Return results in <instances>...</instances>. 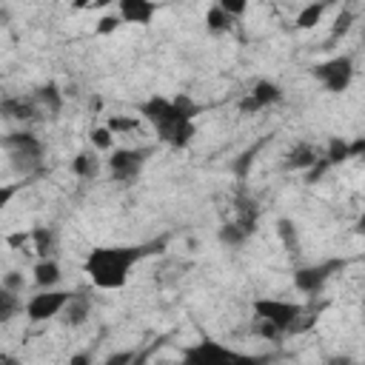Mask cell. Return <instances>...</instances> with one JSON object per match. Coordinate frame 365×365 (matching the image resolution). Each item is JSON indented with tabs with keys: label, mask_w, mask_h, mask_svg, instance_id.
Here are the masks:
<instances>
[{
	"label": "cell",
	"mask_w": 365,
	"mask_h": 365,
	"mask_svg": "<svg viewBox=\"0 0 365 365\" xmlns=\"http://www.w3.org/2000/svg\"><path fill=\"white\" fill-rule=\"evenodd\" d=\"M29 240L34 242V251L40 259H54V251H57V231L54 228L37 225L29 231Z\"/></svg>",
	"instance_id": "obj_19"
},
{
	"label": "cell",
	"mask_w": 365,
	"mask_h": 365,
	"mask_svg": "<svg viewBox=\"0 0 365 365\" xmlns=\"http://www.w3.org/2000/svg\"><path fill=\"white\" fill-rule=\"evenodd\" d=\"M0 365H23L14 354H0Z\"/></svg>",
	"instance_id": "obj_37"
},
{
	"label": "cell",
	"mask_w": 365,
	"mask_h": 365,
	"mask_svg": "<svg viewBox=\"0 0 365 365\" xmlns=\"http://www.w3.org/2000/svg\"><path fill=\"white\" fill-rule=\"evenodd\" d=\"M137 114L154 128L160 143L171 148H185L197 134L194 120L200 114V106L185 94H177V97L151 94L137 103Z\"/></svg>",
	"instance_id": "obj_1"
},
{
	"label": "cell",
	"mask_w": 365,
	"mask_h": 365,
	"mask_svg": "<svg viewBox=\"0 0 365 365\" xmlns=\"http://www.w3.org/2000/svg\"><path fill=\"white\" fill-rule=\"evenodd\" d=\"M356 20V14L351 11V9H342L339 14H336V20H334V37H342V34H348V29H351V23Z\"/></svg>",
	"instance_id": "obj_27"
},
{
	"label": "cell",
	"mask_w": 365,
	"mask_h": 365,
	"mask_svg": "<svg viewBox=\"0 0 365 365\" xmlns=\"http://www.w3.org/2000/svg\"><path fill=\"white\" fill-rule=\"evenodd\" d=\"M362 151H365V140H362V137H359V140H354V143H348L345 137H328L325 151H322V160L334 168V165H342V163H348V160L359 157Z\"/></svg>",
	"instance_id": "obj_13"
},
{
	"label": "cell",
	"mask_w": 365,
	"mask_h": 365,
	"mask_svg": "<svg viewBox=\"0 0 365 365\" xmlns=\"http://www.w3.org/2000/svg\"><path fill=\"white\" fill-rule=\"evenodd\" d=\"M63 322L68 325V328H80L88 317H91V299L88 297H83V294H71V299L66 302V308H63Z\"/></svg>",
	"instance_id": "obj_17"
},
{
	"label": "cell",
	"mask_w": 365,
	"mask_h": 365,
	"mask_svg": "<svg viewBox=\"0 0 365 365\" xmlns=\"http://www.w3.org/2000/svg\"><path fill=\"white\" fill-rule=\"evenodd\" d=\"M31 97H34V103L40 106V111H43V114L57 117V114H60V108H63V91H60V86H57V83H43V86H37Z\"/></svg>",
	"instance_id": "obj_16"
},
{
	"label": "cell",
	"mask_w": 365,
	"mask_h": 365,
	"mask_svg": "<svg viewBox=\"0 0 365 365\" xmlns=\"http://www.w3.org/2000/svg\"><path fill=\"white\" fill-rule=\"evenodd\" d=\"M157 11H160V3H151V0H120L114 6V14L123 23H137V26H148Z\"/></svg>",
	"instance_id": "obj_12"
},
{
	"label": "cell",
	"mask_w": 365,
	"mask_h": 365,
	"mask_svg": "<svg viewBox=\"0 0 365 365\" xmlns=\"http://www.w3.org/2000/svg\"><path fill=\"white\" fill-rule=\"evenodd\" d=\"M20 188H23V182H0V217H3V211L9 208V202L17 197Z\"/></svg>",
	"instance_id": "obj_28"
},
{
	"label": "cell",
	"mask_w": 365,
	"mask_h": 365,
	"mask_svg": "<svg viewBox=\"0 0 365 365\" xmlns=\"http://www.w3.org/2000/svg\"><path fill=\"white\" fill-rule=\"evenodd\" d=\"M254 334H259L262 339H271V342H279V339L285 336V331H279V328L271 325V322H259V319H257V325H254Z\"/></svg>",
	"instance_id": "obj_30"
},
{
	"label": "cell",
	"mask_w": 365,
	"mask_h": 365,
	"mask_svg": "<svg viewBox=\"0 0 365 365\" xmlns=\"http://www.w3.org/2000/svg\"><path fill=\"white\" fill-rule=\"evenodd\" d=\"M234 17L220 6V3H211L208 6V11H205V29L211 31V34H228L231 29H234Z\"/></svg>",
	"instance_id": "obj_20"
},
{
	"label": "cell",
	"mask_w": 365,
	"mask_h": 365,
	"mask_svg": "<svg viewBox=\"0 0 365 365\" xmlns=\"http://www.w3.org/2000/svg\"><path fill=\"white\" fill-rule=\"evenodd\" d=\"M251 311L259 322H271L285 334L297 331V325L302 319V305L291 302V299H279V297H259L251 302Z\"/></svg>",
	"instance_id": "obj_6"
},
{
	"label": "cell",
	"mask_w": 365,
	"mask_h": 365,
	"mask_svg": "<svg viewBox=\"0 0 365 365\" xmlns=\"http://www.w3.org/2000/svg\"><path fill=\"white\" fill-rule=\"evenodd\" d=\"M0 148L6 151L11 168L23 177L34 174L40 165H43V154H46V145L43 140L29 131V128H20V131H9L0 137Z\"/></svg>",
	"instance_id": "obj_3"
},
{
	"label": "cell",
	"mask_w": 365,
	"mask_h": 365,
	"mask_svg": "<svg viewBox=\"0 0 365 365\" xmlns=\"http://www.w3.org/2000/svg\"><path fill=\"white\" fill-rule=\"evenodd\" d=\"M88 140H91V145H94L97 151H111V148H114V134H111L106 125H94V128L88 131Z\"/></svg>",
	"instance_id": "obj_25"
},
{
	"label": "cell",
	"mask_w": 365,
	"mask_h": 365,
	"mask_svg": "<svg viewBox=\"0 0 365 365\" xmlns=\"http://www.w3.org/2000/svg\"><path fill=\"white\" fill-rule=\"evenodd\" d=\"M151 248L157 245H97L86 254V262H83V271L86 277L91 279L94 288L100 291H120L128 277H131V268L151 254Z\"/></svg>",
	"instance_id": "obj_2"
},
{
	"label": "cell",
	"mask_w": 365,
	"mask_h": 365,
	"mask_svg": "<svg viewBox=\"0 0 365 365\" xmlns=\"http://www.w3.org/2000/svg\"><path fill=\"white\" fill-rule=\"evenodd\" d=\"M325 365H356V362H354V356H348V354H336V356H331Z\"/></svg>",
	"instance_id": "obj_36"
},
{
	"label": "cell",
	"mask_w": 365,
	"mask_h": 365,
	"mask_svg": "<svg viewBox=\"0 0 365 365\" xmlns=\"http://www.w3.org/2000/svg\"><path fill=\"white\" fill-rule=\"evenodd\" d=\"M128 365H148V354H145V351H137V356H134Z\"/></svg>",
	"instance_id": "obj_38"
},
{
	"label": "cell",
	"mask_w": 365,
	"mask_h": 365,
	"mask_svg": "<svg viewBox=\"0 0 365 365\" xmlns=\"http://www.w3.org/2000/svg\"><path fill=\"white\" fill-rule=\"evenodd\" d=\"M282 97H285V91H282L279 83H274V80H257V83L240 97L237 108H240V114L251 117V114H259V111H265V108L279 106Z\"/></svg>",
	"instance_id": "obj_7"
},
{
	"label": "cell",
	"mask_w": 365,
	"mask_h": 365,
	"mask_svg": "<svg viewBox=\"0 0 365 365\" xmlns=\"http://www.w3.org/2000/svg\"><path fill=\"white\" fill-rule=\"evenodd\" d=\"M0 282H3L9 291H14V294H20V291H23V285H26V279H23V274H20V271H9Z\"/></svg>",
	"instance_id": "obj_34"
},
{
	"label": "cell",
	"mask_w": 365,
	"mask_h": 365,
	"mask_svg": "<svg viewBox=\"0 0 365 365\" xmlns=\"http://www.w3.org/2000/svg\"><path fill=\"white\" fill-rule=\"evenodd\" d=\"M151 154H154L151 145H123V148H111V151H108V160H106L108 177H111L114 182H123V185L134 182V180L143 174V168H145V163H148Z\"/></svg>",
	"instance_id": "obj_4"
},
{
	"label": "cell",
	"mask_w": 365,
	"mask_h": 365,
	"mask_svg": "<svg viewBox=\"0 0 365 365\" xmlns=\"http://www.w3.org/2000/svg\"><path fill=\"white\" fill-rule=\"evenodd\" d=\"M100 168H103V160L94 151H77L71 160V174L80 180H97Z\"/></svg>",
	"instance_id": "obj_18"
},
{
	"label": "cell",
	"mask_w": 365,
	"mask_h": 365,
	"mask_svg": "<svg viewBox=\"0 0 365 365\" xmlns=\"http://www.w3.org/2000/svg\"><path fill=\"white\" fill-rule=\"evenodd\" d=\"M311 74H314V80L328 94H342V91L351 88L354 74H356V66H354V57L351 54H334V57L311 66Z\"/></svg>",
	"instance_id": "obj_5"
},
{
	"label": "cell",
	"mask_w": 365,
	"mask_h": 365,
	"mask_svg": "<svg viewBox=\"0 0 365 365\" xmlns=\"http://www.w3.org/2000/svg\"><path fill=\"white\" fill-rule=\"evenodd\" d=\"M345 268V259H325V262H314V265H302V268H297L294 271V288L299 291V294H319L325 285H328V279L336 274V271H342Z\"/></svg>",
	"instance_id": "obj_8"
},
{
	"label": "cell",
	"mask_w": 365,
	"mask_h": 365,
	"mask_svg": "<svg viewBox=\"0 0 365 365\" xmlns=\"http://www.w3.org/2000/svg\"><path fill=\"white\" fill-rule=\"evenodd\" d=\"M234 348L211 336H202L200 342L182 348V365H234Z\"/></svg>",
	"instance_id": "obj_9"
},
{
	"label": "cell",
	"mask_w": 365,
	"mask_h": 365,
	"mask_svg": "<svg viewBox=\"0 0 365 365\" xmlns=\"http://www.w3.org/2000/svg\"><path fill=\"white\" fill-rule=\"evenodd\" d=\"M20 311H23V299H20V294L9 291V288L0 282V325H3V322H11Z\"/></svg>",
	"instance_id": "obj_22"
},
{
	"label": "cell",
	"mask_w": 365,
	"mask_h": 365,
	"mask_svg": "<svg viewBox=\"0 0 365 365\" xmlns=\"http://www.w3.org/2000/svg\"><path fill=\"white\" fill-rule=\"evenodd\" d=\"M277 234L282 237V242H285V248H288L291 254L299 251V237H297V228H294L291 220H279V222H277Z\"/></svg>",
	"instance_id": "obj_26"
},
{
	"label": "cell",
	"mask_w": 365,
	"mask_h": 365,
	"mask_svg": "<svg viewBox=\"0 0 365 365\" xmlns=\"http://www.w3.org/2000/svg\"><path fill=\"white\" fill-rule=\"evenodd\" d=\"M217 3H220V6L234 17V20H240V17L248 11V3H242V0H217Z\"/></svg>",
	"instance_id": "obj_33"
},
{
	"label": "cell",
	"mask_w": 365,
	"mask_h": 365,
	"mask_svg": "<svg viewBox=\"0 0 365 365\" xmlns=\"http://www.w3.org/2000/svg\"><path fill=\"white\" fill-rule=\"evenodd\" d=\"M43 117L40 106L34 103L31 94H6L0 97V120H9V123H17V125H29V123H37Z\"/></svg>",
	"instance_id": "obj_11"
},
{
	"label": "cell",
	"mask_w": 365,
	"mask_h": 365,
	"mask_svg": "<svg viewBox=\"0 0 365 365\" xmlns=\"http://www.w3.org/2000/svg\"><path fill=\"white\" fill-rule=\"evenodd\" d=\"M134 356H137V351H134V348H125V351H114V354H108V356L103 359V365H128Z\"/></svg>",
	"instance_id": "obj_32"
},
{
	"label": "cell",
	"mask_w": 365,
	"mask_h": 365,
	"mask_svg": "<svg viewBox=\"0 0 365 365\" xmlns=\"http://www.w3.org/2000/svg\"><path fill=\"white\" fill-rule=\"evenodd\" d=\"M268 359H271L268 354H245V351L234 354V365H265Z\"/></svg>",
	"instance_id": "obj_31"
},
{
	"label": "cell",
	"mask_w": 365,
	"mask_h": 365,
	"mask_svg": "<svg viewBox=\"0 0 365 365\" xmlns=\"http://www.w3.org/2000/svg\"><path fill=\"white\" fill-rule=\"evenodd\" d=\"M68 365H91V354L77 351V354H71V356H68Z\"/></svg>",
	"instance_id": "obj_35"
},
{
	"label": "cell",
	"mask_w": 365,
	"mask_h": 365,
	"mask_svg": "<svg viewBox=\"0 0 365 365\" xmlns=\"http://www.w3.org/2000/svg\"><path fill=\"white\" fill-rule=\"evenodd\" d=\"M328 11V3H308V6H302L299 11H297V29H314L319 20H322V14Z\"/></svg>",
	"instance_id": "obj_23"
},
{
	"label": "cell",
	"mask_w": 365,
	"mask_h": 365,
	"mask_svg": "<svg viewBox=\"0 0 365 365\" xmlns=\"http://www.w3.org/2000/svg\"><path fill=\"white\" fill-rule=\"evenodd\" d=\"M251 237V231H245L237 220H228V222H222L220 225V231H217V240L222 242V245H228V248H240V245H245V240Z\"/></svg>",
	"instance_id": "obj_21"
},
{
	"label": "cell",
	"mask_w": 365,
	"mask_h": 365,
	"mask_svg": "<svg viewBox=\"0 0 365 365\" xmlns=\"http://www.w3.org/2000/svg\"><path fill=\"white\" fill-rule=\"evenodd\" d=\"M68 299H71V291H63V288L37 291V294L23 305V311H26L29 322H48V319H54V317L63 314V308H66Z\"/></svg>",
	"instance_id": "obj_10"
},
{
	"label": "cell",
	"mask_w": 365,
	"mask_h": 365,
	"mask_svg": "<svg viewBox=\"0 0 365 365\" xmlns=\"http://www.w3.org/2000/svg\"><path fill=\"white\" fill-rule=\"evenodd\" d=\"M317 160H319L317 145L302 140V143H297V145L285 154V168H291V171H308V168L317 165Z\"/></svg>",
	"instance_id": "obj_14"
},
{
	"label": "cell",
	"mask_w": 365,
	"mask_h": 365,
	"mask_svg": "<svg viewBox=\"0 0 365 365\" xmlns=\"http://www.w3.org/2000/svg\"><path fill=\"white\" fill-rule=\"evenodd\" d=\"M120 26H123V20H120V17H117V14L111 11V14H103V17L97 20L94 31H97V34H111V31H117Z\"/></svg>",
	"instance_id": "obj_29"
},
{
	"label": "cell",
	"mask_w": 365,
	"mask_h": 365,
	"mask_svg": "<svg viewBox=\"0 0 365 365\" xmlns=\"http://www.w3.org/2000/svg\"><path fill=\"white\" fill-rule=\"evenodd\" d=\"M106 128H108V131L117 137V134H128V131H137V128H140V120H137V117H123V114H114V117H108Z\"/></svg>",
	"instance_id": "obj_24"
},
{
	"label": "cell",
	"mask_w": 365,
	"mask_h": 365,
	"mask_svg": "<svg viewBox=\"0 0 365 365\" xmlns=\"http://www.w3.org/2000/svg\"><path fill=\"white\" fill-rule=\"evenodd\" d=\"M31 279L40 291H51L57 288V282L63 279V271H60V262L57 259H37L34 268H31Z\"/></svg>",
	"instance_id": "obj_15"
}]
</instances>
